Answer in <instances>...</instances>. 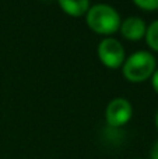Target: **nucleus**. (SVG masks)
Masks as SVG:
<instances>
[{
    "instance_id": "f257e3e1",
    "label": "nucleus",
    "mask_w": 158,
    "mask_h": 159,
    "mask_svg": "<svg viewBox=\"0 0 158 159\" xmlns=\"http://www.w3.org/2000/svg\"><path fill=\"white\" fill-rule=\"evenodd\" d=\"M86 22L95 34L109 36L119 31L122 20L115 7L105 3H98L91 6L86 13Z\"/></svg>"
},
{
    "instance_id": "f03ea898",
    "label": "nucleus",
    "mask_w": 158,
    "mask_h": 159,
    "mask_svg": "<svg viewBox=\"0 0 158 159\" xmlns=\"http://www.w3.org/2000/svg\"><path fill=\"white\" fill-rule=\"evenodd\" d=\"M157 69V60L153 53L139 50L130 55L122 66L123 77L130 82H143L151 78Z\"/></svg>"
},
{
    "instance_id": "9d476101",
    "label": "nucleus",
    "mask_w": 158,
    "mask_h": 159,
    "mask_svg": "<svg viewBox=\"0 0 158 159\" xmlns=\"http://www.w3.org/2000/svg\"><path fill=\"white\" fill-rule=\"evenodd\" d=\"M150 159H158V140L156 141V143H154V145L151 147Z\"/></svg>"
},
{
    "instance_id": "423d86ee",
    "label": "nucleus",
    "mask_w": 158,
    "mask_h": 159,
    "mask_svg": "<svg viewBox=\"0 0 158 159\" xmlns=\"http://www.w3.org/2000/svg\"><path fill=\"white\" fill-rule=\"evenodd\" d=\"M60 8L72 17L86 16L90 8V0H58Z\"/></svg>"
},
{
    "instance_id": "7ed1b4c3",
    "label": "nucleus",
    "mask_w": 158,
    "mask_h": 159,
    "mask_svg": "<svg viewBox=\"0 0 158 159\" xmlns=\"http://www.w3.org/2000/svg\"><path fill=\"white\" fill-rule=\"evenodd\" d=\"M98 57L101 63L108 69H119L123 66L126 60V52L123 45L118 39L105 38L98 45Z\"/></svg>"
},
{
    "instance_id": "9b49d317",
    "label": "nucleus",
    "mask_w": 158,
    "mask_h": 159,
    "mask_svg": "<svg viewBox=\"0 0 158 159\" xmlns=\"http://www.w3.org/2000/svg\"><path fill=\"white\" fill-rule=\"evenodd\" d=\"M156 127L158 129V110H157V115H156Z\"/></svg>"
},
{
    "instance_id": "6e6552de",
    "label": "nucleus",
    "mask_w": 158,
    "mask_h": 159,
    "mask_svg": "<svg viewBox=\"0 0 158 159\" xmlns=\"http://www.w3.org/2000/svg\"><path fill=\"white\" fill-rule=\"evenodd\" d=\"M133 3L144 11L158 10V0H133Z\"/></svg>"
},
{
    "instance_id": "39448f33",
    "label": "nucleus",
    "mask_w": 158,
    "mask_h": 159,
    "mask_svg": "<svg viewBox=\"0 0 158 159\" xmlns=\"http://www.w3.org/2000/svg\"><path fill=\"white\" fill-rule=\"evenodd\" d=\"M119 31L123 38L128 39V41H140L142 38H144L147 25H146L143 18L133 16L128 17L125 21H122Z\"/></svg>"
},
{
    "instance_id": "0eeeda50",
    "label": "nucleus",
    "mask_w": 158,
    "mask_h": 159,
    "mask_svg": "<svg viewBox=\"0 0 158 159\" xmlns=\"http://www.w3.org/2000/svg\"><path fill=\"white\" fill-rule=\"evenodd\" d=\"M144 38H146L148 48L151 50H154V52H158V20L153 21L147 27Z\"/></svg>"
},
{
    "instance_id": "20e7f679",
    "label": "nucleus",
    "mask_w": 158,
    "mask_h": 159,
    "mask_svg": "<svg viewBox=\"0 0 158 159\" xmlns=\"http://www.w3.org/2000/svg\"><path fill=\"white\" fill-rule=\"evenodd\" d=\"M133 116L132 103L125 98H115L108 103L105 109V119L108 126L118 129L130 121Z\"/></svg>"
},
{
    "instance_id": "1a4fd4ad",
    "label": "nucleus",
    "mask_w": 158,
    "mask_h": 159,
    "mask_svg": "<svg viewBox=\"0 0 158 159\" xmlns=\"http://www.w3.org/2000/svg\"><path fill=\"white\" fill-rule=\"evenodd\" d=\"M151 85H153L154 91L158 93V69H156L154 74L151 75Z\"/></svg>"
}]
</instances>
